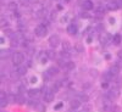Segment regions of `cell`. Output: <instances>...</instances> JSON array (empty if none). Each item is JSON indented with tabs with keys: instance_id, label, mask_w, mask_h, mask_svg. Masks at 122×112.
Listing matches in <instances>:
<instances>
[{
	"instance_id": "6da1fadb",
	"label": "cell",
	"mask_w": 122,
	"mask_h": 112,
	"mask_svg": "<svg viewBox=\"0 0 122 112\" xmlns=\"http://www.w3.org/2000/svg\"><path fill=\"white\" fill-rule=\"evenodd\" d=\"M46 33H48V29H46V26H44V24H39L34 29V34L37 37H45Z\"/></svg>"
},
{
	"instance_id": "7a4b0ae2",
	"label": "cell",
	"mask_w": 122,
	"mask_h": 112,
	"mask_svg": "<svg viewBox=\"0 0 122 112\" xmlns=\"http://www.w3.org/2000/svg\"><path fill=\"white\" fill-rule=\"evenodd\" d=\"M25 61V56H23V54H21V53H15L14 55H12V63L15 65V66H20L22 62Z\"/></svg>"
},
{
	"instance_id": "3957f363",
	"label": "cell",
	"mask_w": 122,
	"mask_h": 112,
	"mask_svg": "<svg viewBox=\"0 0 122 112\" xmlns=\"http://www.w3.org/2000/svg\"><path fill=\"white\" fill-rule=\"evenodd\" d=\"M60 42H61V40H60V37L57 34H54V35H51L49 38V45L51 48H54V49L60 45Z\"/></svg>"
},
{
	"instance_id": "277c9868",
	"label": "cell",
	"mask_w": 122,
	"mask_h": 112,
	"mask_svg": "<svg viewBox=\"0 0 122 112\" xmlns=\"http://www.w3.org/2000/svg\"><path fill=\"white\" fill-rule=\"evenodd\" d=\"M106 96H107L110 100H115V99H117V97L120 96V90H118L117 88L111 89V90H109V93L106 94Z\"/></svg>"
},
{
	"instance_id": "5b68a950",
	"label": "cell",
	"mask_w": 122,
	"mask_h": 112,
	"mask_svg": "<svg viewBox=\"0 0 122 112\" xmlns=\"http://www.w3.org/2000/svg\"><path fill=\"white\" fill-rule=\"evenodd\" d=\"M55 99V91L53 90H46L44 93V100L46 102H51V101Z\"/></svg>"
},
{
	"instance_id": "8992f818",
	"label": "cell",
	"mask_w": 122,
	"mask_h": 112,
	"mask_svg": "<svg viewBox=\"0 0 122 112\" xmlns=\"http://www.w3.org/2000/svg\"><path fill=\"white\" fill-rule=\"evenodd\" d=\"M93 6H94V4H93V1H92V0H86V1H83V9L87 10V11H89V10H93Z\"/></svg>"
},
{
	"instance_id": "52a82bcc",
	"label": "cell",
	"mask_w": 122,
	"mask_h": 112,
	"mask_svg": "<svg viewBox=\"0 0 122 112\" xmlns=\"http://www.w3.org/2000/svg\"><path fill=\"white\" fill-rule=\"evenodd\" d=\"M70 106L72 110H76L81 106V101L78 99H73V100H71V102H70Z\"/></svg>"
},
{
	"instance_id": "ba28073f",
	"label": "cell",
	"mask_w": 122,
	"mask_h": 112,
	"mask_svg": "<svg viewBox=\"0 0 122 112\" xmlns=\"http://www.w3.org/2000/svg\"><path fill=\"white\" fill-rule=\"evenodd\" d=\"M67 32H68V34H71V35L77 34V26H75V24H70V26L67 27Z\"/></svg>"
},
{
	"instance_id": "9c48e42d",
	"label": "cell",
	"mask_w": 122,
	"mask_h": 112,
	"mask_svg": "<svg viewBox=\"0 0 122 112\" xmlns=\"http://www.w3.org/2000/svg\"><path fill=\"white\" fill-rule=\"evenodd\" d=\"M38 94H39V90L38 89H29L28 90V96L29 97H37L38 96Z\"/></svg>"
},
{
	"instance_id": "30bf717a",
	"label": "cell",
	"mask_w": 122,
	"mask_h": 112,
	"mask_svg": "<svg viewBox=\"0 0 122 112\" xmlns=\"http://www.w3.org/2000/svg\"><path fill=\"white\" fill-rule=\"evenodd\" d=\"M26 72H27V67L20 65V66H18V68H17V73H18L20 76H25V74H26Z\"/></svg>"
},
{
	"instance_id": "8fae6325",
	"label": "cell",
	"mask_w": 122,
	"mask_h": 112,
	"mask_svg": "<svg viewBox=\"0 0 122 112\" xmlns=\"http://www.w3.org/2000/svg\"><path fill=\"white\" fill-rule=\"evenodd\" d=\"M118 7H120V6H118L117 1H111V3L107 4V9H109V10H117Z\"/></svg>"
},
{
	"instance_id": "7c38bea8",
	"label": "cell",
	"mask_w": 122,
	"mask_h": 112,
	"mask_svg": "<svg viewBox=\"0 0 122 112\" xmlns=\"http://www.w3.org/2000/svg\"><path fill=\"white\" fill-rule=\"evenodd\" d=\"M110 72H111V73H112L114 76H117V74H118V72H120V67H118L117 65H115V66H112V67H111V68H110Z\"/></svg>"
},
{
	"instance_id": "4fadbf2b",
	"label": "cell",
	"mask_w": 122,
	"mask_h": 112,
	"mask_svg": "<svg viewBox=\"0 0 122 112\" xmlns=\"http://www.w3.org/2000/svg\"><path fill=\"white\" fill-rule=\"evenodd\" d=\"M121 40H122V37H121L120 34H115L114 38H112V42H114V44H116V45H118V44L121 43Z\"/></svg>"
},
{
	"instance_id": "5bb4252c",
	"label": "cell",
	"mask_w": 122,
	"mask_h": 112,
	"mask_svg": "<svg viewBox=\"0 0 122 112\" xmlns=\"http://www.w3.org/2000/svg\"><path fill=\"white\" fill-rule=\"evenodd\" d=\"M112 78H114V74L110 72H106V73H104V79L106 80V82H110V80H112Z\"/></svg>"
},
{
	"instance_id": "9a60e30c",
	"label": "cell",
	"mask_w": 122,
	"mask_h": 112,
	"mask_svg": "<svg viewBox=\"0 0 122 112\" xmlns=\"http://www.w3.org/2000/svg\"><path fill=\"white\" fill-rule=\"evenodd\" d=\"M48 11H46V9H42V10H39V11L37 12V16L38 17H40V18H43V17H45L48 14H46Z\"/></svg>"
},
{
	"instance_id": "2e32d148",
	"label": "cell",
	"mask_w": 122,
	"mask_h": 112,
	"mask_svg": "<svg viewBox=\"0 0 122 112\" xmlns=\"http://www.w3.org/2000/svg\"><path fill=\"white\" fill-rule=\"evenodd\" d=\"M75 67H76V65H75V62H73V61H67L66 68H67L68 71H73V69H75Z\"/></svg>"
},
{
	"instance_id": "e0dca14e",
	"label": "cell",
	"mask_w": 122,
	"mask_h": 112,
	"mask_svg": "<svg viewBox=\"0 0 122 112\" xmlns=\"http://www.w3.org/2000/svg\"><path fill=\"white\" fill-rule=\"evenodd\" d=\"M36 110L38 111V112H45V106L43 105V104H40V102H38L37 104V106H36Z\"/></svg>"
},
{
	"instance_id": "ac0fdd59",
	"label": "cell",
	"mask_w": 122,
	"mask_h": 112,
	"mask_svg": "<svg viewBox=\"0 0 122 112\" xmlns=\"http://www.w3.org/2000/svg\"><path fill=\"white\" fill-rule=\"evenodd\" d=\"M57 73H59V69H57L56 67H50V68L48 69V74H50V76L57 74Z\"/></svg>"
},
{
	"instance_id": "d6986e66",
	"label": "cell",
	"mask_w": 122,
	"mask_h": 112,
	"mask_svg": "<svg viewBox=\"0 0 122 112\" xmlns=\"http://www.w3.org/2000/svg\"><path fill=\"white\" fill-rule=\"evenodd\" d=\"M77 99H78L79 101H83V102H87V101H88V96H87L86 94H83V93H81V94L77 96Z\"/></svg>"
},
{
	"instance_id": "ffe728a7",
	"label": "cell",
	"mask_w": 122,
	"mask_h": 112,
	"mask_svg": "<svg viewBox=\"0 0 122 112\" xmlns=\"http://www.w3.org/2000/svg\"><path fill=\"white\" fill-rule=\"evenodd\" d=\"M75 48H76V51L77 53H83L84 51V46H83V44H81V43H77Z\"/></svg>"
},
{
	"instance_id": "44dd1931",
	"label": "cell",
	"mask_w": 122,
	"mask_h": 112,
	"mask_svg": "<svg viewBox=\"0 0 122 112\" xmlns=\"http://www.w3.org/2000/svg\"><path fill=\"white\" fill-rule=\"evenodd\" d=\"M70 49H71V45H70V43L67 42V40H64V43H62V50H66V51H70Z\"/></svg>"
},
{
	"instance_id": "7402d4cb",
	"label": "cell",
	"mask_w": 122,
	"mask_h": 112,
	"mask_svg": "<svg viewBox=\"0 0 122 112\" xmlns=\"http://www.w3.org/2000/svg\"><path fill=\"white\" fill-rule=\"evenodd\" d=\"M7 104H9L7 96H6V97H1V101H0V106H1V108H4V107H5Z\"/></svg>"
},
{
	"instance_id": "603a6c76",
	"label": "cell",
	"mask_w": 122,
	"mask_h": 112,
	"mask_svg": "<svg viewBox=\"0 0 122 112\" xmlns=\"http://www.w3.org/2000/svg\"><path fill=\"white\" fill-rule=\"evenodd\" d=\"M9 9L11 10V11H16V10H17V4H16V3H14V1L9 3Z\"/></svg>"
},
{
	"instance_id": "cb8c5ba5",
	"label": "cell",
	"mask_w": 122,
	"mask_h": 112,
	"mask_svg": "<svg viewBox=\"0 0 122 112\" xmlns=\"http://www.w3.org/2000/svg\"><path fill=\"white\" fill-rule=\"evenodd\" d=\"M61 57L65 58V60H68L70 58V53L66 51V50H62V51H61Z\"/></svg>"
},
{
	"instance_id": "d4e9b609",
	"label": "cell",
	"mask_w": 122,
	"mask_h": 112,
	"mask_svg": "<svg viewBox=\"0 0 122 112\" xmlns=\"http://www.w3.org/2000/svg\"><path fill=\"white\" fill-rule=\"evenodd\" d=\"M46 55H48L49 58H55L56 57V54H55V51H53V50H48Z\"/></svg>"
},
{
	"instance_id": "484cf974",
	"label": "cell",
	"mask_w": 122,
	"mask_h": 112,
	"mask_svg": "<svg viewBox=\"0 0 122 112\" xmlns=\"http://www.w3.org/2000/svg\"><path fill=\"white\" fill-rule=\"evenodd\" d=\"M57 65H59L60 67H66L67 61H65V60H59V61H57Z\"/></svg>"
},
{
	"instance_id": "4316f807",
	"label": "cell",
	"mask_w": 122,
	"mask_h": 112,
	"mask_svg": "<svg viewBox=\"0 0 122 112\" xmlns=\"http://www.w3.org/2000/svg\"><path fill=\"white\" fill-rule=\"evenodd\" d=\"M7 100H9V102H16V96L15 95H7Z\"/></svg>"
},
{
	"instance_id": "83f0119b",
	"label": "cell",
	"mask_w": 122,
	"mask_h": 112,
	"mask_svg": "<svg viewBox=\"0 0 122 112\" xmlns=\"http://www.w3.org/2000/svg\"><path fill=\"white\" fill-rule=\"evenodd\" d=\"M16 102H18V104H23V102H25L22 95H17V96H16Z\"/></svg>"
},
{
	"instance_id": "f1b7e54d",
	"label": "cell",
	"mask_w": 122,
	"mask_h": 112,
	"mask_svg": "<svg viewBox=\"0 0 122 112\" xmlns=\"http://www.w3.org/2000/svg\"><path fill=\"white\" fill-rule=\"evenodd\" d=\"M48 55H45V56H43V57H40V63L42 65H45L46 62H48Z\"/></svg>"
},
{
	"instance_id": "f546056e",
	"label": "cell",
	"mask_w": 122,
	"mask_h": 112,
	"mask_svg": "<svg viewBox=\"0 0 122 112\" xmlns=\"http://www.w3.org/2000/svg\"><path fill=\"white\" fill-rule=\"evenodd\" d=\"M10 44H11V46L14 48V46H17L18 45V40L15 38V39H11V43H10Z\"/></svg>"
},
{
	"instance_id": "4dcf8cb0",
	"label": "cell",
	"mask_w": 122,
	"mask_h": 112,
	"mask_svg": "<svg viewBox=\"0 0 122 112\" xmlns=\"http://www.w3.org/2000/svg\"><path fill=\"white\" fill-rule=\"evenodd\" d=\"M5 34L9 35V37H12V35H14V33H12L11 29H5Z\"/></svg>"
},
{
	"instance_id": "1f68e13d",
	"label": "cell",
	"mask_w": 122,
	"mask_h": 112,
	"mask_svg": "<svg viewBox=\"0 0 122 112\" xmlns=\"http://www.w3.org/2000/svg\"><path fill=\"white\" fill-rule=\"evenodd\" d=\"M7 55H9V50H3V51H1V58L6 57Z\"/></svg>"
},
{
	"instance_id": "d6a6232c",
	"label": "cell",
	"mask_w": 122,
	"mask_h": 112,
	"mask_svg": "<svg viewBox=\"0 0 122 112\" xmlns=\"http://www.w3.org/2000/svg\"><path fill=\"white\" fill-rule=\"evenodd\" d=\"M101 88H103V89H107V88H109V83H107V82L101 83Z\"/></svg>"
},
{
	"instance_id": "836d02e7",
	"label": "cell",
	"mask_w": 122,
	"mask_h": 112,
	"mask_svg": "<svg viewBox=\"0 0 122 112\" xmlns=\"http://www.w3.org/2000/svg\"><path fill=\"white\" fill-rule=\"evenodd\" d=\"M62 106H64V104H62V102H59V104L55 106V110H60L61 107H62Z\"/></svg>"
},
{
	"instance_id": "e575fe53",
	"label": "cell",
	"mask_w": 122,
	"mask_h": 112,
	"mask_svg": "<svg viewBox=\"0 0 122 112\" xmlns=\"http://www.w3.org/2000/svg\"><path fill=\"white\" fill-rule=\"evenodd\" d=\"M18 90H20V94H22V93H23V91H25L26 89H25V87H23V85H21V87L18 88Z\"/></svg>"
},
{
	"instance_id": "d590c367",
	"label": "cell",
	"mask_w": 122,
	"mask_h": 112,
	"mask_svg": "<svg viewBox=\"0 0 122 112\" xmlns=\"http://www.w3.org/2000/svg\"><path fill=\"white\" fill-rule=\"evenodd\" d=\"M109 22H110L111 24H114V23H115V18H114V17H110V18H109Z\"/></svg>"
},
{
	"instance_id": "8d00e7d4",
	"label": "cell",
	"mask_w": 122,
	"mask_h": 112,
	"mask_svg": "<svg viewBox=\"0 0 122 112\" xmlns=\"http://www.w3.org/2000/svg\"><path fill=\"white\" fill-rule=\"evenodd\" d=\"M29 82H30V83H36V82H37V77H32Z\"/></svg>"
},
{
	"instance_id": "74e56055",
	"label": "cell",
	"mask_w": 122,
	"mask_h": 112,
	"mask_svg": "<svg viewBox=\"0 0 122 112\" xmlns=\"http://www.w3.org/2000/svg\"><path fill=\"white\" fill-rule=\"evenodd\" d=\"M4 26H7V22L4 21V19H1V27H4Z\"/></svg>"
},
{
	"instance_id": "f35d334b",
	"label": "cell",
	"mask_w": 122,
	"mask_h": 112,
	"mask_svg": "<svg viewBox=\"0 0 122 112\" xmlns=\"http://www.w3.org/2000/svg\"><path fill=\"white\" fill-rule=\"evenodd\" d=\"M55 17H56V12H55V11H54V12H53V14H51V18H53V19H54V18H55Z\"/></svg>"
},
{
	"instance_id": "ab89813d",
	"label": "cell",
	"mask_w": 122,
	"mask_h": 112,
	"mask_svg": "<svg viewBox=\"0 0 122 112\" xmlns=\"http://www.w3.org/2000/svg\"><path fill=\"white\" fill-rule=\"evenodd\" d=\"M89 87H90V84H88V83H86V84L83 85V88H84V89H87V88H89Z\"/></svg>"
},
{
	"instance_id": "60d3db41",
	"label": "cell",
	"mask_w": 122,
	"mask_h": 112,
	"mask_svg": "<svg viewBox=\"0 0 122 112\" xmlns=\"http://www.w3.org/2000/svg\"><path fill=\"white\" fill-rule=\"evenodd\" d=\"M117 4H118V6L121 7V6H122V0H118V1H117Z\"/></svg>"
},
{
	"instance_id": "b9f144b4",
	"label": "cell",
	"mask_w": 122,
	"mask_h": 112,
	"mask_svg": "<svg viewBox=\"0 0 122 112\" xmlns=\"http://www.w3.org/2000/svg\"><path fill=\"white\" fill-rule=\"evenodd\" d=\"M118 57H120V58H122V51H120V53H118Z\"/></svg>"
},
{
	"instance_id": "7bdbcfd3",
	"label": "cell",
	"mask_w": 122,
	"mask_h": 112,
	"mask_svg": "<svg viewBox=\"0 0 122 112\" xmlns=\"http://www.w3.org/2000/svg\"><path fill=\"white\" fill-rule=\"evenodd\" d=\"M105 58L106 60H110V55H105Z\"/></svg>"
}]
</instances>
